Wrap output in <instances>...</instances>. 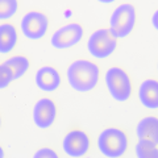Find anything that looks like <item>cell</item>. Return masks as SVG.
<instances>
[{"mask_svg": "<svg viewBox=\"0 0 158 158\" xmlns=\"http://www.w3.org/2000/svg\"><path fill=\"white\" fill-rule=\"evenodd\" d=\"M34 158H58V154L49 148H44V149L34 153Z\"/></svg>", "mask_w": 158, "mask_h": 158, "instance_id": "ac0fdd59", "label": "cell"}, {"mask_svg": "<svg viewBox=\"0 0 158 158\" xmlns=\"http://www.w3.org/2000/svg\"><path fill=\"white\" fill-rule=\"evenodd\" d=\"M99 67L86 59H78L71 63L67 70V79L70 86L79 92L90 91L99 82Z\"/></svg>", "mask_w": 158, "mask_h": 158, "instance_id": "6da1fadb", "label": "cell"}, {"mask_svg": "<svg viewBox=\"0 0 158 158\" xmlns=\"http://www.w3.org/2000/svg\"><path fill=\"white\" fill-rule=\"evenodd\" d=\"M57 116V108L54 102L50 99H40L33 108V120L34 124L41 129L52 127Z\"/></svg>", "mask_w": 158, "mask_h": 158, "instance_id": "9c48e42d", "label": "cell"}, {"mask_svg": "<svg viewBox=\"0 0 158 158\" xmlns=\"http://www.w3.org/2000/svg\"><path fill=\"white\" fill-rule=\"evenodd\" d=\"M116 38L110 33L108 29H99L91 34L88 40V52L96 58H107L115 52Z\"/></svg>", "mask_w": 158, "mask_h": 158, "instance_id": "5b68a950", "label": "cell"}, {"mask_svg": "<svg viewBox=\"0 0 158 158\" xmlns=\"http://www.w3.org/2000/svg\"><path fill=\"white\" fill-rule=\"evenodd\" d=\"M98 146L99 150L107 157H121L128 148V138L121 129L108 128L100 133L98 138Z\"/></svg>", "mask_w": 158, "mask_h": 158, "instance_id": "7a4b0ae2", "label": "cell"}, {"mask_svg": "<svg viewBox=\"0 0 158 158\" xmlns=\"http://www.w3.org/2000/svg\"><path fill=\"white\" fill-rule=\"evenodd\" d=\"M90 149V138L82 131H70L63 138V150L70 157H82Z\"/></svg>", "mask_w": 158, "mask_h": 158, "instance_id": "ba28073f", "label": "cell"}, {"mask_svg": "<svg viewBox=\"0 0 158 158\" xmlns=\"http://www.w3.org/2000/svg\"><path fill=\"white\" fill-rule=\"evenodd\" d=\"M17 0H0V20L11 19L17 12Z\"/></svg>", "mask_w": 158, "mask_h": 158, "instance_id": "2e32d148", "label": "cell"}, {"mask_svg": "<svg viewBox=\"0 0 158 158\" xmlns=\"http://www.w3.org/2000/svg\"><path fill=\"white\" fill-rule=\"evenodd\" d=\"M4 63H6V65L12 70L13 79L21 78L29 69V59L27 57H23V56L12 57V58L7 59Z\"/></svg>", "mask_w": 158, "mask_h": 158, "instance_id": "5bb4252c", "label": "cell"}, {"mask_svg": "<svg viewBox=\"0 0 158 158\" xmlns=\"http://www.w3.org/2000/svg\"><path fill=\"white\" fill-rule=\"evenodd\" d=\"M136 133L140 140L158 144V120L153 116L142 118L136 128Z\"/></svg>", "mask_w": 158, "mask_h": 158, "instance_id": "7c38bea8", "label": "cell"}, {"mask_svg": "<svg viewBox=\"0 0 158 158\" xmlns=\"http://www.w3.org/2000/svg\"><path fill=\"white\" fill-rule=\"evenodd\" d=\"M0 125H2V118H0Z\"/></svg>", "mask_w": 158, "mask_h": 158, "instance_id": "7402d4cb", "label": "cell"}, {"mask_svg": "<svg viewBox=\"0 0 158 158\" xmlns=\"http://www.w3.org/2000/svg\"><path fill=\"white\" fill-rule=\"evenodd\" d=\"M138 96L142 106L149 110H157L158 108V82L154 79H148L142 82L138 91Z\"/></svg>", "mask_w": 158, "mask_h": 158, "instance_id": "8fae6325", "label": "cell"}, {"mask_svg": "<svg viewBox=\"0 0 158 158\" xmlns=\"http://www.w3.org/2000/svg\"><path fill=\"white\" fill-rule=\"evenodd\" d=\"M17 42V32L11 24L0 25V53L7 54L13 50Z\"/></svg>", "mask_w": 158, "mask_h": 158, "instance_id": "4fadbf2b", "label": "cell"}, {"mask_svg": "<svg viewBox=\"0 0 158 158\" xmlns=\"http://www.w3.org/2000/svg\"><path fill=\"white\" fill-rule=\"evenodd\" d=\"M83 37V28L77 23H71L59 28L53 34L52 45L57 49H67L81 41Z\"/></svg>", "mask_w": 158, "mask_h": 158, "instance_id": "52a82bcc", "label": "cell"}, {"mask_svg": "<svg viewBox=\"0 0 158 158\" xmlns=\"http://www.w3.org/2000/svg\"><path fill=\"white\" fill-rule=\"evenodd\" d=\"M136 154L140 158H158V148L157 144L150 141L140 140V142L136 146Z\"/></svg>", "mask_w": 158, "mask_h": 158, "instance_id": "9a60e30c", "label": "cell"}, {"mask_svg": "<svg viewBox=\"0 0 158 158\" xmlns=\"http://www.w3.org/2000/svg\"><path fill=\"white\" fill-rule=\"evenodd\" d=\"M36 83L38 88H41L42 91L52 92L56 91L59 87V85H61V77H59V73L54 67L45 66L37 71Z\"/></svg>", "mask_w": 158, "mask_h": 158, "instance_id": "30bf717a", "label": "cell"}, {"mask_svg": "<svg viewBox=\"0 0 158 158\" xmlns=\"http://www.w3.org/2000/svg\"><path fill=\"white\" fill-rule=\"evenodd\" d=\"M49 21L48 17L41 12H29L24 16L21 21V29L24 36L31 40H40L45 36L48 31Z\"/></svg>", "mask_w": 158, "mask_h": 158, "instance_id": "8992f818", "label": "cell"}, {"mask_svg": "<svg viewBox=\"0 0 158 158\" xmlns=\"http://www.w3.org/2000/svg\"><path fill=\"white\" fill-rule=\"evenodd\" d=\"M98 2L104 3V4H110V3H113V2H115V0H98Z\"/></svg>", "mask_w": 158, "mask_h": 158, "instance_id": "d6986e66", "label": "cell"}, {"mask_svg": "<svg viewBox=\"0 0 158 158\" xmlns=\"http://www.w3.org/2000/svg\"><path fill=\"white\" fill-rule=\"evenodd\" d=\"M12 81H13L12 70L6 65V63L0 65V90H2V88H6Z\"/></svg>", "mask_w": 158, "mask_h": 158, "instance_id": "e0dca14e", "label": "cell"}, {"mask_svg": "<svg viewBox=\"0 0 158 158\" xmlns=\"http://www.w3.org/2000/svg\"><path fill=\"white\" fill-rule=\"evenodd\" d=\"M4 157V150H3V148L0 146V158H3Z\"/></svg>", "mask_w": 158, "mask_h": 158, "instance_id": "44dd1931", "label": "cell"}, {"mask_svg": "<svg viewBox=\"0 0 158 158\" xmlns=\"http://www.w3.org/2000/svg\"><path fill=\"white\" fill-rule=\"evenodd\" d=\"M106 83L112 98L117 102H125L131 98L132 85L128 74L120 67H111L106 74Z\"/></svg>", "mask_w": 158, "mask_h": 158, "instance_id": "277c9868", "label": "cell"}, {"mask_svg": "<svg viewBox=\"0 0 158 158\" xmlns=\"http://www.w3.org/2000/svg\"><path fill=\"white\" fill-rule=\"evenodd\" d=\"M156 20H157V13H154V16H153V24H154V27L157 28V23H156Z\"/></svg>", "mask_w": 158, "mask_h": 158, "instance_id": "ffe728a7", "label": "cell"}, {"mask_svg": "<svg viewBox=\"0 0 158 158\" xmlns=\"http://www.w3.org/2000/svg\"><path fill=\"white\" fill-rule=\"evenodd\" d=\"M110 33L115 38H123L129 34L136 24V9L132 4H121L111 16Z\"/></svg>", "mask_w": 158, "mask_h": 158, "instance_id": "3957f363", "label": "cell"}]
</instances>
